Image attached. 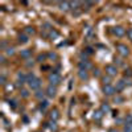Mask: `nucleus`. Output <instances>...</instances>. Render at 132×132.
<instances>
[{
	"label": "nucleus",
	"instance_id": "nucleus-33",
	"mask_svg": "<svg viewBox=\"0 0 132 132\" xmlns=\"http://www.w3.org/2000/svg\"><path fill=\"white\" fill-rule=\"evenodd\" d=\"M48 57H49L50 60H57V54H56V53H53V52H50V53L48 54Z\"/></svg>",
	"mask_w": 132,
	"mask_h": 132
},
{
	"label": "nucleus",
	"instance_id": "nucleus-32",
	"mask_svg": "<svg viewBox=\"0 0 132 132\" xmlns=\"http://www.w3.org/2000/svg\"><path fill=\"white\" fill-rule=\"evenodd\" d=\"M27 78H28V82H30V81H33V79L36 78V75L33 74V73H28L27 74Z\"/></svg>",
	"mask_w": 132,
	"mask_h": 132
},
{
	"label": "nucleus",
	"instance_id": "nucleus-37",
	"mask_svg": "<svg viewBox=\"0 0 132 132\" xmlns=\"http://www.w3.org/2000/svg\"><path fill=\"white\" fill-rule=\"evenodd\" d=\"M0 62H2V63H5L7 61H5V57L4 56H2V57H0Z\"/></svg>",
	"mask_w": 132,
	"mask_h": 132
},
{
	"label": "nucleus",
	"instance_id": "nucleus-20",
	"mask_svg": "<svg viewBox=\"0 0 132 132\" xmlns=\"http://www.w3.org/2000/svg\"><path fill=\"white\" fill-rule=\"evenodd\" d=\"M110 110H111V108H110V104H108V103H102V106H101V111H102L103 114H107Z\"/></svg>",
	"mask_w": 132,
	"mask_h": 132
},
{
	"label": "nucleus",
	"instance_id": "nucleus-38",
	"mask_svg": "<svg viewBox=\"0 0 132 132\" xmlns=\"http://www.w3.org/2000/svg\"><path fill=\"white\" fill-rule=\"evenodd\" d=\"M33 65H35V62H27V66H28V68H30V66H32V68H33Z\"/></svg>",
	"mask_w": 132,
	"mask_h": 132
},
{
	"label": "nucleus",
	"instance_id": "nucleus-3",
	"mask_svg": "<svg viewBox=\"0 0 132 132\" xmlns=\"http://www.w3.org/2000/svg\"><path fill=\"white\" fill-rule=\"evenodd\" d=\"M16 82H17V86H20V87H23L25 83H28L27 74L23 73V71H19L17 75H16Z\"/></svg>",
	"mask_w": 132,
	"mask_h": 132
},
{
	"label": "nucleus",
	"instance_id": "nucleus-35",
	"mask_svg": "<svg viewBox=\"0 0 132 132\" xmlns=\"http://www.w3.org/2000/svg\"><path fill=\"white\" fill-rule=\"evenodd\" d=\"M114 61H115V63H118V65H123V62H122V60H120V58H116V57H115Z\"/></svg>",
	"mask_w": 132,
	"mask_h": 132
},
{
	"label": "nucleus",
	"instance_id": "nucleus-34",
	"mask_svg": "<svg viewBox=\"0 0 132 132\" xmlns=\"http://www.w3.org/2000/svg\"><path fill=\"white\" fill-rule=\"evenodd\" d=\"M127 36H128V38L132 41V29H128V30H127Z\"/></svg>",
	"mask_w": 132,
	"mask_h": 132
},
{
	"label": "nucleus",
	"instance_id": "nucleus-25",
	"mask_svg": "<svg viewBox=\"0 0 132 132\" xmlns=\"http://www.w3.org/2000/svg\"><path fill=\"white\" fill-rule=\"evenodd\" d=\"M70 5H71L73 9H78V8L82 5V3H81V2H70Z\"/></svg>",
	"mask_w": 132,
	"mask_h": 132
},
{
	"label": "nucleus",
	"instance_id": "nucleus-28",
	"mask_svg": "<svg viewBox=\"0 0 132 132\" xmlns=\"http://www.w3.org/2000/svg\"><path fill=\"white\" fill-rule=\"evenodd\" d=\"M123 132H132V124H124Z\"/></svg>",
	"mask_w": 132,
	"mask_h": 132
},
{
	"label": "nucleus",
	"instance_id": "nucleus-15",
	"mask_svg": "<svg viewBox=\"0 0 132 132\" xmlns=\"http://www.w3.org/2000/svg\"><path fill=\"white\" fill-rule=\"evenodd\" d=\"M19 42L20 44H28L29 42V36H27L25 33H21V35H19Z\"/></svg>",
	"mask_w": 132,
	"mask_h": 132
},
{
	"label": "nucleus",
	"instance_id": "nucleus-29",
	"mask_svg": "<svg viewBox=\"0 0 132 132\" xmlns=\"http://www.w3.org/2000/svg\"><path fill=\"white\" fill-rule=\"evenodd\" d=\"M0 83H2V85H7V77L4 75V74H2V75H0Z\"/></svg>",
	"mask_w": 132,
	"mask_h": 132
},
{
	"label": "nucleus",
	"instance_id": "nucleus-9",
	"mask_svg": "<svg viewBox=\"0 0 132 132\" xmlns=\"http://www.w3.org/2000/svg\"><path fill=\"white\" fill-rule=\"evenodd\" d=\"M112 33L116 37H123L126 35V29L123 27H114L112 28Z\"/></svg>",
	"mask_w": 132,
	"mask_h": 132
},
{
	"label": "nucleus",
	"instance_id": "nucleus-7",
	"mask_svg": "<svg viewBox=\"0 0 132 132\" xmlns=\"http://www.w3.org/2000/svg\"><path fill=\"white\" fill-rule=\"evenodd\" d=\"M129 85V81H126L124 78L123 79H119L116 82V86H115V89H116V93H120V91H123L126 87Z\"/></svg>",
	"mask_w": 132,
	"mask_h": 132
},
{
	"label": "nucleus",
	"instance_id": "nucleus-12",
	"mask_svg": "<svg viewBox=\"0 0 132 132\" xmlns=\"http://www.w3.org/2000/svg\"><path fill=\"white\" fill-rule=\"evenodd\" d=\"M58 7H60V9L61 11H69L70 8H71V5H70V2H60L58 3Z\"/></svg>",
	"mask_w": 132,
	"mask_h": 132
},
{
	"label": "nucleus",
	"instance_id": "nucleus-27",
	"mask_svg": "<svg viewBox=\"0 0 132 132\" xmlns=\"http://www.w3.org/2000/svg\"><path fill=\"white\" fill-rule=\"evenodd\" d=\"M110 82H111V77H110V75L103 77V86H104V85H111Z\"/></svg>",
	"mask_w": 132,
	"mask_h": 132
},
{
	"label": "nucleus",
	"instance_id": "nucleus-8",
	"mask_svg": "<svg viewBox=\"0 0 132 132\" xmlns=\"http://www.w3.org/2000/svg\"><path fill=\"white\" fill-rule=\"evenodd\" d=\"M45 93H46V95H48L49 98H54V96H56V94H57V86L49 85V86L46 87Z\"/></svg>",
	"mask_w": 132,
	"mask_h": 132
},
{
	"label": "nucleus",
	"instance_id": "nucleus-36",
	"mask_svg": "<svg viewBox=\"0 0 132 132\" xmlns=\"http://www.w3.org/2000/svg\"><path fill=\"white\" fill-rule=\"evenodd\" d=\"M94 75H95V77H99V75H101V73H99V70H98V69H95V70H94Z\"/></svg>",
	"mask_w": 132,
	"mask_h": 132
},
{
	"label": "nucleus",
	"instance_id": "nucleus-18",
	"mask_svg": "<svg viewBox=\"0 0 132 132\" xmlns=\"http://www.w3.org/2000/svg\"><path fill=\"white\" fill-rule=\"evenodd\" d=\"M45 95H46V93H45V91H42V90H37V91L35 93V96H36L37 99H40V101H42Z\"/></svg>",
	"mask_w": 132,
	"mask_h": 132
},
{
	"label": "nucleus",
	"instance_id": "nucleus-39",
	"mask_svg": "<svg viewBox=\"0 0 132 132\" xmlns=\"http://www.w3.org/2000/svg\"><path fill=\"white\" fill-rule=\"evenodd\" d=\"M110 132H116V131H114V129H110Z\"/></svg>",
	"mask_w": 132,
	"mask_h": 132
},
{
	"label": "nucleus",
	"instance_id": "nucleus-11",
	"mask_svg": "<svg viewBox=\"0 0 132 132\" xmlns=\"http://www.w3.org/2000/svg\"><path fill=\"white\" fill-rule=\"evenodd\" d=\"M49 118H50V120H53V122H57V120L60 119V111L57 108H53L50 111V114H49Z\"/></svg>",
	"mask_w": 132,
	"mask_h": 132
},
{
	"label": "nucleus",
	"instance_id": "nucleus-4",
	"mask_svg": "<svg viewBox=\"0 0 132 132\" xmlns=\"http://www.w3.org/2000/svg\"><path fill=\"white\" fill-rule=\"evenodd\" d=\"M118 73H119V70H118V66L116 65H107L106 66V74L110 75L111 78H112V77H116Z\"/></svg>",
	"mask_w": 132,
	"mask_h": 132
},
{
	"label": "nucleus",
	"instance_id": "nucleus-1",
	"mask_svg": "<svg viewBox=\"0 0 132 132\" xmlns=\"http://www.w3.org/2000/svg\"><path fill=\"white\" fill-rule=\"evenodd\" d=\"M48 81L50 82V85L57 86V85H60V83H61L62 78H61L60 73H57V71H52V73L48 75Z\"/></svg>",
	"mask_w": 132,
	"mask_h": 132
},
{
	"label": "nucleus",
	"instance_id": "nucleus-13",
	"mask_svg": "<svg viewBox=\"0 0 132 132\" xmlns=\"http://www.w3.org/2000/svg\"><path fill=\"white\" fill-rule=\"evenodd\" d=\"M20 56H21V58H24V60H29V58L32 57V50H30V49H24V50H21Z\"/></svg>",
	"mask_w": 132,
	"mask_h": 132
},
{
	"label": "nucleus",
	"instance_id": "nucleus-23",
	"mask_svg": "<svg viewBox=\"0 0 132 132\" xmlns=\"http://www.w3.org/2000/svg\"><path fill=\"white\" fill-rule=\"evenodd\" d=\"M60 35H58V32H56L54 29H52L50 30V33H49V38H52V40H54V38H57Z\"/></svg>",
	"mask_w": 132,
	"mask_h": 132
},
{
	"label": "nucleus",
	"instance_id": "nucleus-6",
	"mask_svg": "<svg viewBox=\"0 0 132 132\" xmlns=\"http://www.w3.org/2000/svg\"><path fill=\"white\" fill-rule=\"evenodd\" d=\"M41 79L40 78H37V77H36V78L35 79H33V81H30V82H28V86H29V89L30 90H40V87H41Z\"/></svg>",
	"mask_w": 132,
	"mask_h": 132
},
{
	"label": "nucleus",
	"instance_id": "nucleus-24",
	"mask_svg": "<svg viewBox=\"0 0 132 132\" xmlns=\"http://www.w3.org/2000/svg\"><path fill=\"white\" fill-rule=\"evenodd\" d=\"M5 54H7V56H13V54H15V48H13V46L7 48V49H5Z\"/></svg>",
	"mask_w": 132,
	"mask_h": 132
},
{
	"label": "nucleus",
	"instance_id": "nucleus-19",
	"mask_svg": "<svg viewBox=\"0 0 132 132\" xmlns=\"http://www.w3.org/2000/svg\"><path fill=\"white\" fill-rule=\"evenodd\" d=\"M24 33H25L27 36H30V35L33 36V35L36 33V30H35V28H33V27H27L25 30H24Z\"/></svg>",
	"mask_w": 132,
	"mask_h": 132
},
{
	"label": "nucleus",
	"instance_id": "nucleus-14",
	"mask_svg": "<svg viewBox=\"0 0 132 132\" xmlns=\"http://www.w3.org/2000/svg\"><path fill=\"white\" fill-rule=\"evenodd\" d=\"M78 77H79L82 81H87V79H89V71L79 69V71H78Z\"/></svg>",
	"mask_w": 132,
	"mask_h": 132
},
{
	"label": "nucleus",
	"instance_id": "nucleus-16",
	"mask_svg": "<svg viewBox=\"0 0 132 132\" xmlns=\"http://www.w3.org/2000/svg\"><path fill=\"white\" fill-rule=\"evenodd\" d=\"M103 112L101 111V110H98V111H95L94 112V115H93V118H94V120H96V122H99V120H102V118H103Z\"/></svg>",
	"mask_w": 132,
	"mask_h": 132
},
{
	"label": "nucleus",
	"instance_id": "nucleus-2",
	"mask_svg": "<svg viewBox=\"0 0 132 132\" xmlns=\"http://www.w3.org/2000/svg\"><path fill=\"white\" fill-rule=\"evenodd\" d=\"M116 52L119 53V56H122V57H128L129 56V48L126 45V44H118Z\"/></svg>",
	"mask_w": 132,
	"mask_h": 132
},
{
	"label": "nucleus",
	"instance_id": "nucleus-10",
	"mask_svg": "<svg viewBox=\"0 0 132 132\" xmlns=\"http://www.w3.org/2000/svg\"><path fill=\"white\" fill-rule=\"evenodd\" d=\"M78 65H79V69H82V70H87V71H89L90 69H93V65L89 61H86V60H81Z\"/></svg>",
	"mask_w": 132,
	"mask_h": 132
},
{
	"label": "nucleus",
	"instance_id": "nucleus-30",
	"mask_svg": "<svg viewBox=\"0 0 132 132\" xmlns=\"http://www.w3.org/2000/svg\"><path fill=\"white\" fill-rule=\"evenodd\" d=\"M21 96H23V98H28L29 96V91L27 89H21Z\"/></svg>",
	"mask_w": 132,
	"mask_h": 132
},
{
	"label": "nucleus",
	"instance_id": "nucleus-26",
	"mask_svg": "<svg viewBox=\"0 0 132 132\" xmlns=\"http://www.w3.org/2000/svg\"><path fill=\"white\" fill-rule=\"evenodd\" d=\"M124 124H132V114H128L124 119Z\"/></svg>",
	"mask_w": 132,
	"mask_h": 132
},
{
	"label": "nucleus",
	"instance_id": "nucleus-31",
	"mask_svg": "<svg viewBox=\"0 0 132 132\" xmlns=\"http://www.w3.org/2000/svg\"><path fill=\"white\" fill-rule=\"evenodd\" d=\"M46 58V54H38V57H37V61L38 62H44Z\"/></svg>",
	"mask_w": 132,
	"mask_h": 132
},
{
	"label": "nucleus",
	"instance_id": "nucleus-21",
	"mask_svg": "<svg viewBox=\"0 0 132 132\" xmlns=\"http://www.w3.org/2000/svg\"><path fill=\"white\" fill-rule=\"evenodd\" d=\"M48 124H49V128H50L53 132H56V131L58 129V127H57V122H53V120H50Z\"/></svg>",
	"mask_w": 132,
	"mask_h": 132
},
{
	"label": "nucleus",
	"instance_id": "nucleus-17",
	"mask_svg": "<svg viewBox=\"0 0 132 132\" xmlns=\"http://www.w3.org/2000/svg\"><path fill=\"white\" fill-rule=\"evenodd\" d=\"M13 90H15V85H13V83H11V82H9V83H7V85L4 86V91H5L7 94L12 93Z\"/></svg>",
	"mask_w": 132,
	"mask_h": 132
},
{
	"label": "nucleus",
	"instance_id": "nucleus-5",
	"mask_svg": "<svg viewBox=\"0 0 132 132\" xmlns=\"http://www.w3.org/2000/svg\"><path fill=\"white\" fill-rule=\"evenodd\" d=\"M102 91H103V94L107 95V96H112V95L116 93V89H115L112 85H104L103 89H102Z\"/></svg>",
	"mask_w": 132,
	"mask_h": 132
},
{
	"label": "nucleus",
	"instance_id": "nucleus-22",
	"mask_svg": "<svg viewBox=\"0 0 132 132\" xmlns=\"http://www.w3.org/2000/svg\"><path fill=\"white\" fill-rule=\"evenodd\" d=\"M48 106H49V102H48V101H41V103H40V110H41V111H45Z\"/></svg>",
	"mask_w": 132,
	"mask_h": 132
}]
</instances>
